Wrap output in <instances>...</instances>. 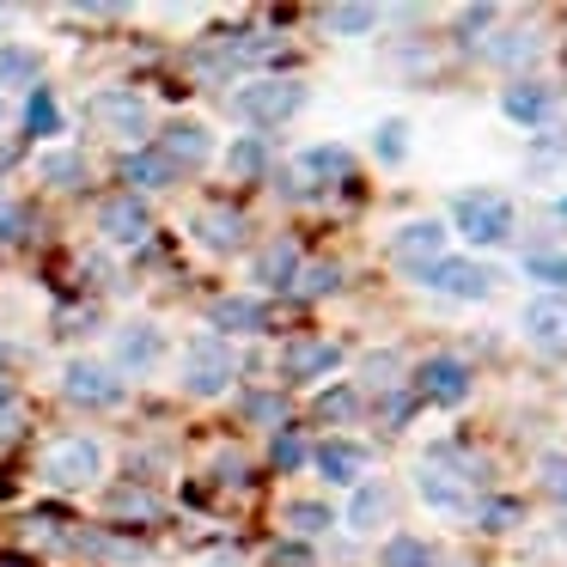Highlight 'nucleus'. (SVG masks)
I'll list each match as a JSON object with an SVG mask.
<instances>
[{
    "label": "nucleus",
    "mask_w": 567,
    "mask_h": 567,
    "mask_svg": "<svg viewBox=\"0 0 567 567\" xmlns=\"http://www.w3.org/2000/svg\"><path fill=\"white\" fill-rule=\"evenodd\" d=\"M452 226L470 245H506V233H513V196H501V189H464L452 208Z\"/></svg>",
    "instance_id": "nucleus-1"
},
{
    "label": "nucleus",
    "mask_w": 567,
    "mask_h": 567,
    "mask_svg": "<svg viewBox=\"0 0 567 567\" xmlns=\"http://www.w3.org/2000/svg\"><path fill=\"white\" fill-rule=\"evenodd\" d=\"M299 104H306V86H299V80H250V86L233 92V111L257 128H281Z\"/></svg>",
    "instance_id": "nucleus-2"
},
{
    "label": "nucleus",
    "mask_w": 567,
    "mask_h": 567,
    "mask_svg": "<svg viewBox=\"0 0 567 567\" xmlns=\"http://www.w3.org/2000/svg\"><path fill=\"white\" fill-rule=\"evenodd\" d=\"M233 372H238V360L220 336H196V342L184 348V391L189 396H220L226 384H233Z\"/></svg>",
    "instance_id": "nucleus-3"
},
{
    "label": "nucleus",
    "mask_w": 567,
    "mask_h": 567,
    "mask_svg": "<svg viewBox=\"0 0 567 567\" xmlns=\"http://www.w3.org/2000/svg\"><path fill=\"white\" fill-rule=\"evenodd\" d=\"M99 470H104L99 440H55L50 457H43V482L50 488H92Z\"/></svg>",
    "instance_id": "nucleus-4"
},
{
    "label": "nucleus",
    "mask_w": 567,
    "mask_h": 567,
    "mask_svg": "<svg viewBox=\"0 0 567 567\" xmlns=\"http://www.w3.org/2000/svg\"><path fill=\"white\" fill-rule=\"evenodd\" d=\"M470 384H476V372H470V360H457V354H427L415 367V396H427V403H464L470 396Z\"/></svg>",
    "instance_id": "nucleus-5"
},
{
    "label": "nucleus",
    "mask_w": 567,
    "mask_h": 567,
    "mask_svg": "<svg viewBox=\"0 0 567 567\" xmlns=\"http://www.w3.org/2000/svg\"><path fill=\"white\" fill-rule=\"evenodd\" d=\"M415 281L433 287V293H452V299H488L494 293V269L457 262V257H440V262H427V269H415Z\"/></svg>",
    "instance_id": "nucleus-6"
},
{
    "label": "nucleus",
    "mask_w": 567,
    "mask_h": 567,
    "mask_svg": "<svg viewBox=\"0 0 567 567\" xmlns=\"http://www.w3.org/2000/svg\"><path fill=\"white\" fill-rule=\"evenodd\" d=\"M62 396L86 409H111L123 403V379L111 367H99V360H74V367H62Z\"/></svg>",
    "instance_id": "nucleus-7"
},
{
    "label": "nucleus",
    "mask_w": 567,
    "mask_h": 567,
    "mask_svg": "<svg viewBox=\"0 0 567 567\" xmlns=\"http://www.w3.org/2000/svg\"><path fill=\"white\" fill-rule=\"evenodd\" d=\"M147 226H153V214H147L141 196H111L99 208V233H104V245H116V250L147 245Z\"/></svg>",
    "instance_id": "nucleus-8"
},
{
    "label": "nucleus",
    "mask_w": 567,
    "mask_h": 567,
    "mask_svg": "<svg viewBox=\"0 0 567 567\" xmlns=\"http://www.w3.org/2000/svg\"><path fill=\"white\" fill-rule=\"evenodd\" d=\"M311 464H318L323 482H336V488H360L372 470V452L360 440H323L318 452H311Z\"/></svg>",
    "instance_id": "nucleus-9"
},
{
    "label": "nucleus",
    "mask_w": 567,
    "mask_h": 567,
    "mask_svg": "<svg viewBox=\"0 0 567 567\" xmlns=\"http://www.w3.org/2000/svg\"><path fill=\"white\" fill-rule=\"evenodd\" d=\"M518 330L530 336V342L543 348V354H567V293H543L525 306V318H518Z\"/></svg>",
    "instance_id": "nucleus-10"
},
{
    "label": "nucleus",
    "mask_w": 567,
    "mask_h": 567,
    "mask_svg": "<svg viewBox=\"0 0 567 567\" xmlns=\"http://www.w3.org/2000/svg\"><path fill=\"white\" fill-rule=\"evenodd\" d=\"M92 123H99L104 135L141 141L153 116H147V99H135V92H99V99H92Z\"/></svg>",
    "instance_id": "nucleus-11"
},
{
    "label": "nucleus",
    "mask_w": 567,
    "mask_h": 567,
    "mask_svg": "<svg viewBox=\"0 0 567 567\" xmlns=\"http://www.w3.org/2000/svg\"><path fill=\"white\" fill-rule=\"evenodd\" d=\"M415 488H421V501L440 506V513H470V476H464V470L452 476L440 457H427V464L415 470Z\"/></svg>",
    "instance_id": "nucleus-12"
},
{
    "label": "nucleus",
    "mask_w": 567,
    "mask_h": 567,
    "mask_svg": "<svg viewBox=\"0 0 567 567\" xmlns=\"http://www.w3.org/2000/svg\"><path fill=\"white\" fill-rule=\"evenodd\" d=\"M342 367V348L336 342H318V336H306V342H287V354H281V372L293 384H318L323 372H336Z\"/></svg>",
    "instance_id": "nucleus-13"
},
{
    "label": "nucleus",
    "mask_w": 567,
    "mask_h": 567,
    "mask_svg": "<svg viewBox=\"0 0 567 567\" xmlns=\"http://www.w3.org/2000/svg\"><path fill=\"white\" fill-rule=\"evenodd\" d=\"M391 250H396V262H403V269L415 275V269H427V262H440V250H445V226H440V220H409L403 233L391 238Z\"/></svg>",
    "instance_id": "nucleus-14"
},
{
    "label": "nucleus",
    "mask_w": 567,
    "mask_h": 567,
    "mask_svg": "<svg viewBox=\"0 0 567 567\" xmlns=\"http://www.w3.org/2000/svg\"><path fill=\"white\" fill-rule=\"evenodd\" d=\"M501 111L513 116L518 128H543V123H549V111H555V92H549V86H530V80H518V86H506Z\"/></svg>",
    "instance_id": "nucleus-15"
},
{
    "label": "nucleus",
    "mask_w": 567,
    "mask_h": 567,
    "mask_svg": "<svg viewBox=\"0 0 567 567\" xmlns=\"http://www.w3.org/2000/svg\"><path fill=\"white\" fill-rule=\"evenodd\" d=\"M159 354H165V336L153 330V323H128V330H116V367L147 372Z\"/></svg>",
    "instance_id": "nucleus-16"
},
{
    "label": "nucleus",
    "mask_w": 567,
    "mask_h": 567,
    "mask_svg": "<svg viewBox=\"0 0 567 567\" xmlns=\"http://www.w3.org/2000/svg\"><path fill=\"white\" fill-rule=\"evenodd\" d=\"M159 153L177 165V172H184V165H208V153H214V135H208V128H196V123H177V128H165Z\"/></svg>",
    "instance_id": "nucleus-17"
},
{
    "label": "nucleus",
    "mask_w": 567,
    "mask_h": 567,
    "mask_svg": "<svg viewBox=\"0 0 567 567\" xmlns=\"http://www.w3.org/2000/svg\"><path fill=\"white\" fill-rule=\"evenodd\" d=\"M208 323L226 342V336H257L262 323H269V311H262V299H220V306L208 311Z\"/></svg>",
    "instance_id": "nucleus-18"
},
{
    "label": "nucleus",
    "mask_w": 567,
    "mask_h": 567,
    "mask_svg": "<svg viewBox=\"0 0 567 567\" xmlns=\"http://www.w3.org/2000/svg\"><path fill=\"white\" fill-rule=\"evenodd\" d=\"M196 245H208V250H238V245H245V214H238V208H208V214H196Z\"/></svg>",
    "instance_id": "nucleus-19"
},
{
    "label": "nucleus",
    "mask_w": 567,
    "mask_h": 567,
    "mask_svg": "<svg viewBox=\"0 0 567 567\" xmlns=\"http://www.w3.org/2000/svg\"><path fill=\"white\" fill-rule=\"evenodd\" d=\"M384 518H391V488H384V482H360V488H354V506H348V525H354L360 537H372Z\"/></svg>",
    "instance_id": "nucleus-20"
},
{
    "label": "nucleus",
    "mask_w": 567,
    "mask_h": 567,
    "mask_svg": "<svg viewBox=\"0 0 567 567\" xmlns=\"http://www.w3.org/2000/svg\"><path fill=\"white\" fill-rule=\"evenodd\" d=\"M123 177H128L135 189H165V184L177 177V165L165 159L159 147H141V153H128V159H123Z\"/></svg>",
    "instance_id": "nucleus-21"
},
{
    "label": "nucleus",
    "mask_w": 567,
    "mask_h": 567,
    "mask_svg": "<svg viewBox=\"0 0 567 567\" xmlns=\"http://www.w3.org/2000/svg\"><path fill=\"white\" fill-rule=\"evenodd\" d=\"M293 275H299V245L293 238H275V245L257 257V281L262 287H293Z\"/></svg>",
    "instance_id": "nucleus-22"
},
{
    "label": "nucleus",
    "mask_w": 567,
    "mask_h": 567,
    "mask_svg": "<svg viewBox=\"0 0 567 567\" xmlns=\"http://www.w3.org/2000/svg\"><path fill=\"white\" fill-rule=\"evenodd\" d=\"M299 172L318 177V184H342V177L354 172V153L348 147H306L299 153Z\"/></svg>",
    "instance_id": "nucleus-23"
},
{
    "label": "nucleus",
    "mask_w": 567,
    "mask_h": 567,
    "mask_svg": "<svg viewBox=\"0 0 567 567\" xmlns=\"http://www.w3.org/2000/svg\"><path fill=\"white\" fill-rule=\"evenodd\" d=\"M25 128H31L38 141H55V135H62V111H55L50 86H31V99H25Z\"/></svg>",
    "instance_id": "nucleus-24"
},
{
    "label": "nucleus",
    "mask_w": 567,
    "mask_h": 567,
    "mask_svg": "<svg viewBox=\"0 0 567 567\" xmlns=\"http://www.w3.org/2000/svg\"><path fill=\"white\" fill-rule=\"evenodd\" d=\"M379 567H440V555H433V543H421V537H391L379 549Z\"/></svg>",
    "instance_id": "nucleus-25"
},
{
    "label": "nucleus",
    "mask_w": 567,
    "mask_h": 567,
    "mask_svg": "<svg viewBox=\"0 0 567 567\" xmlns=\"http://www.w3.org/2000/svg\"><path fill=\"white\" fill-rule=\"evenodd\" d=\"M336 287H342V269H336V262H299V275H293L299 299H323V293H336Z\"/></svg>",
    "instance_id": "nucleus-26"
},
{
    "label": "nucleus",
    "mask_w": 567,
    "mask_h": 567,
    "mask_svg": "<svg viewBox=\"0 0 567 567\" xmlns=\"http://www.w3.org/2000/svg\"><path fill=\"white\" fill-rule=\"evenodd\" d=\"M226 165H233V177L257 184V177L269 172V153H262V141H257V135H245V141H233V147H226Z\"/></svg>",
    "instance_id": "nucleus-27"
},
{
    "label": "nucleus",
    "mask_w": 567,
    "mask_h": 567,
    "mask_svg": "<svg viewBox=\"0 0 567 567\" xmlns=\"http://www.w3.org/2000/svg\"><path fill=\"white\" fill-rule=\"evenodd\" d=\"M330 525H336V513L323 501H293L287 506V530H293V537H323Z\"/></svg>",
    "instance_id": "nucleus-28"
},
{
    "label": "nucleus",
    "mask_w": 567,
    "mask_h": 567,
    "mask_svg": "<svg viewBox=\"0 0 567 567\" xmlns=\"http://www.w3.org/2000/svg\"><path fill=\"white\" fill-rule=\"evenodd\" d=\"M323 25H330L336 38H360V31L379 25V7H323Z\"/></svg>",
    "instance_id": "nucleus-29"
},
{
    "label": "nucleus",
    "mask_w": 567,
    "mask_h": 567,
    "mask_svg": "<svg viewBox=\"0 0 567 567\" xmlns=\"http://www.w3.org/2000/svg\"><path fill=\"white\" fill-rule=\"evenodd\" d=\"M43 184L80 189V184H86V159H80V153H50V159H43Z\"/></svg>",
    "instance_id": "nucleus-30"
},
{
    "label": "nucleus",
    "mask_w": 567,
    "mask_h": 567,
    "mask_svg": "<svg viewBox=\"0 0 567 567\" xmlns=\"http://www.w3.org/2000/svg\"><path fill=\"white\" fill-rule=\"evenodd\" d=\"M476 525L488 530V537L518 530V525H525V506H518V501H488V506H476Z\"/></svg>",
    "instance_id": "nucleus-31"
},
{
    "label": "nucleus",
    "mask_w": 567,
    "mask_h": 567,
    "mask_svg": "<svg viewBox=\"0 0 567 567\" xmlns=\"http://www.w3.org/2000/svg\"><path fill=\"white\" fill-rule=\"evenodd\" d=\"M525 275H530V281H543V287H555V293H567V257H561V250H537V257L525 262Z\"/></svg>",
    "instance_id": "nucleus-32"
},
{
    "label": "nucleus",
    "mask_w": 567,
    "mask_h": 567,
    "mask_svg": "<svg viewBox=\"0 0 567 567\" xmlns=\"http://www.w3.org/2000/svg\"><path fill=\"white\" fill-rule=\"evenodd\" d=\"M0 74L13 80V86H31V80H38V55L19 50V43H7V50H0Z\"/></svg>",
    "instance_id": "nucleus-33"
},
{
    "label": "nucleus",
    "mask_w": 567,
    "mask_h": 567,
    "mask_svg": "<svg viewBox=\"0 0 567 567\" xmlns=\"http://www.w3.org/2000/svg\"><path fill=\"white\" fill-rule=\"evenodd\" d=\"M269 457L281 470H299V464H306V440H299L293 427H281V433H275V445H269Z\"/></svg>",
    "instance_id": "nucleus-34"
},
{
    "label": "nucleus",
    "mask_w": 567,
    "mask_h": 567,
    "mask_svg": "<svg viewBox=\"0 0 567 567\" xmlns=\"http://www.w3.org/2000/svg\"><path fill=\"white\" fill-rule=\"evenodd\" d=\"M354 409H360V391H348V384H336V391L318 396V415H330V421H348Z\"/></svg>",
    "instance_id": "nucleus-35"
},
{
    "label": "nucleus",
    "mask_w": 567,
    "mask_h": 567,
    "mask_svg": "<svg viewBox=\"0 0 567 567\" xmlns=\"http://www.w3.org/2000/svg\"><path fill=\"white\" fill-rule=\"evenodd\" d=\"M530 55H537V38H530V31H525V38H518V31H506V38L494 43V62H506V68H513V62H530Z\"/></svg>",
    "instance_id": "nucleus-36"
},
{
    "label": "nucleus",
    "mask_w": 567,
    "mask_h": 567,
    "mask_svg": "<svg viewBox=\"0 0 567 567\" xmlns=\"http://www.w3.org/2000/svg\"><path fill=\"white\" fill-rule=\"evenodd\" d=\"M403 147H409V123H384L379 128V159L396 165V159H403Z\"/></svg>",
    "instance_id": "nucleus-37"
},
{
    "label": "nucleus",
    "mask_w": 567,
    "mask_h": 567,
    "mask_svg": "<svg viewBox=\"0 0 567 567\" xmlns=\"http://www.w3.org/2000/svg\"><path fill=\"white\" fill-rule=\"evenodd\" d=\"M543 488H549L555 501L567 506V457H561V452H555V457H543Z\"/></svg>",
    "instance_id": "nucleus-38"
},
{
    "label": "nucleus",
    "mask_w": 567,
    "mask_h": 567,
    "mask_svg": "<svg viewBox=\"0 0 567 567\" xmlns=\"http://www.w3.org/2000/svg\"><path fill=\"white\" fill-rule=\"evenodd\" d=\"M7 433H19V391H13V379H0V440Z\"/></svg>",
    "instance_id": "nucleus-39"
},
{
    "label": "nucleus",
    "mask_w": 567,
    "mask_h": 567,
    "mask_svg": "<svg viewBox=\"0 0 567 567\" xmlns=\"http://www.w3.org/2000/svg\"><path fill=\"white\" fill-rule=\"evenodd\" d=\"M281 415H287V403H281V396H250V421H262V427H275Z\"/></svg>",
    "instance_id": "nucleus-40"
},
{
    "label": "nucleus",
    "mask_w": 567,
    "mask_h": 567,
    "mask_svg": "<svg viewBox=\"0 0 567 567\" xmlns=\"http://www.w3.org/2000/svg\"><path fill=\"white\" fill-rule=\"evenodd\" d=\"M19 220H25V214H19L13 202L0 196V238H19Z\"/></svg>",
    "instance_id": "nucleus-41"
},
{
    "label": "nucleus",
    "mask_w": 567,
    "mask_h": 567,
    "mask_svg": "<svg viewBox=\"0 0 567 567\" xmlns=\"http://www.w3.org/2000/svg\"><path fill=\"white\" fill-rule=\"evenodd\" d=\"M111 506H116V513H153V501H147V494H128V488H123V494H116V501H111Z\"/></svg>",
    "instance_id": "nucleus-42"
},
{
    "label": "nucleus",
    "mask_w": 567,
    "mask_h": 567,
    "mask_svg": "<svg viewBox=\"0 0 567 567\" xmlns=\"http://www.w3.org/2000/svg\"><path fill=\"white\" fill-rule=\"evenodd\" d=\"M269 567H311V555H306V549H275Z\"/></svg>",
    "instance_id": "nucleus-43"
},
{
    "label": "nucleus",
    "mask_w": 567,
    "mask_h": 567,
    "mask_svg": "<svg viewBox=\"0 0 567 567\" xmlns=\"http://www.w3.org/2000/svg\"><path fill=\"white\" fill-rule=\"evenodd\" d=\"M561 220H567V202H561Z\"/></svg>",
    "instance_id": "nucleus-44"
},
{
    "label": "nucleus",
    "mask_w": 567,
    "mask_h": 567,
    "mask_svg": "<svg viewBox=\"0 0 567 567\" xmlns=\"http://www.w3.org/2000/svg\"><path fill=\"white\" fill-rule=\"evenodd\" d=\"M0 567H7V561H0Z\"/></svg>",
    "instance_id": "nucleus-45"
}]
</instances>
